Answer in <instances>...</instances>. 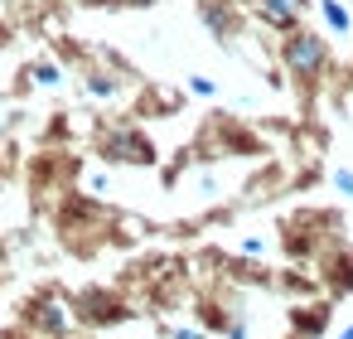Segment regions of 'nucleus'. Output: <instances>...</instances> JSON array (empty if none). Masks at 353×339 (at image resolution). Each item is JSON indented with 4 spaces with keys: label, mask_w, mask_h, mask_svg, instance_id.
I'll use <instances>...</instances> for the list:
<instances>
[{
    "label": "nucleus",
    "mask_w": 353,
    "mask_h": 339,
    "mask_svg": "<svg viewBox=\"0 0 353 339\" xmlns=\"http://www.w3.org/2000/svg\"><path fill=\"white\" fill-rule=\"evenodd\" d=\"M281 73L295 83V88H305V93H314L319 83H324V73H329V44H324V35L319 30H295V35H281Z\"/></svg>",
    "instance_id": "nucleus-1"
},
{
    "label": "nucleus",
    "mask_w": 353,
    "mask_h": 339,
    "mask_svg": "<svg viewBox=\"0 0 353 339\" xmlns=\"http://www.w3.org/2000/svg\"><path fill=\"white\" fill-rule=\"evenodd\" d=\"M92 146H97V160H107V165H155V146H150V136H145L141 126H131V122L102 126Z\"/></svg>",
    "instance_id": "nucleus-2"
},
{
    "label": "nucleus",
    "mask_w": 353,
    "mask_h": 339,
    "mask_svg": "<svg viewBox=\"0 0 353 339\" xmlns=\"http://www.w3.org/2000/svg\"><path fill=\"white\" fill-rule=\"evenodd\" d=\"M25 325H30L39 339H73V329H78V315H73V305H68L63 296H54V291H39V296L30 300V310H25Z\"/></svg>",
    "instance_id": "nucleus-3"
},
{
    "label": "nucleus",
    "mask_w": 353,
    "mask_h": 339,
    "mask_svg": "<svg viewBox=\"0 0 353 339\" xmlns=\"http://www.w3.org/2000/svg\"><path fill=\"white\" fill-rule=\"evenodd\" d=\"M247 10L271 30V35H295L310 10H314V0H247Z\"/></svg>",
    "instance_id": "nucleus-4"
},
{
    "label": "nucleus",
    "mask_w": 353,
    "mask_h": 339,
    "mask_svg": "<svg viewBox=\"0 0 353 339\" xmlns=\"http://www.w3.org/2000/svg\"><path fill=\"white\" fill-rule=\"evenodd\" d=\"M73 315H78V325H121V320H131V305L117 291L92 286V291H83L73 300Z\"/></svg>",
    "instance_id": "nucleus-5"
},
{
    "label": "nucleus",
    "mask_w": 353,
    "mask_h": 339,
    "mask_svg": "<svg viewBox=\"0 0 353 339\" xmlns=\"http://www.w3.org/2000/svg\"><path fill=\"white\" fill-rule=\"evenodd\" d=\"M199 25L218 44H232L242 35V6H237V0H199Z\"/></svg>",
    "instance_id": "nucleus-6"
},
{
    "label": "nucleus",
    "mask_w": 353,
    "mask_h": 339,
    "mask_svg": "<svg viewBox=\"0 0 353 339\" xmlns=\"http://www.w3.org/2000/svg\"><path fill=\"white\" fill-rule=\"evenodd\" d=\"M334 325V300H295L290 305V334L300 339H324Z\"/></svg>",
    "instance_id": "nucleus-7"
},
{
    "label": "nucleus",
    "mask_w": 353,
    "mask_h": 339,
    "mask_svg": "<svg viewBox=\"0 0 353 339\" xmlns=\"http://www.w3.org/2000/svg\"><path fill=\"white\" fill-rule=\"evenodd\" d=\"M25 78H30V88H39V93H63V88H68V64H63L59 54H39V59L25 64Z\"/></svg>",
    "instance_id": "nucleus-8"
},
{
    "label": "nucleus",
    "mask_w": 353,
    "mask_h": 339,
    "mask_svg": "<svg viewBox=\"0 0 353 339\" xmlns=\"http://www.w3.org/2000/svg\"><path fill=\"white\" fill-rule=\"evenodd\" d=\"M78 83H83V97H92V102H117L126 93V83H121L117 68H92V64H83Z\"/></svg>",
    "instance_id": "nucleus-9"
},
{
    "label": "nucleus",
    "mask_w": 353,
    "mask_h": 339,
    "mask_svg": "<svg viewBox=\"0 0 353 339\" xmlns=\"http://www.w3.org/2000/svg\"><path fill=\"white\" fill-rule=\"evenodd\" d=\"M319 25H324V35H334V39H348L353 35V6L348 0H314V10H310Z\"/></svg>",
    "instance_id": "nucleus-10"
},
{
    "label": "nucleus",
    "mask_w": 353,
    "mask_h": 339,
    "mask_svg": "<svg viewBox=\"0 0 353 339\" xmlns=\"http://www.w3.org/2000/svg\"><path fill=\"white\" fill-rule=\"evenodd\" d=\"M319 281H329V291H348L353 286V247H334L319 257Z\"/></svg>",
    "instance_id": "nucleus-11"
},
{
    "label": "nucleus",
    "mask_w": 353,
    "mask_h": 339,
    "mask_svg": "<svg viewBox=\"0 0 353 339\" xmlns=\"http://www.w3.org/2000/svg\"><path fill=\"white\" fill-rule=\"evenodd\" d=\"M237 257H247V262H266V257H271V238H266V233H247V238H237Z\"/></svg>",
    "instance_id": "nucleus-12"
},
{
    "label": "nucleus",
    "mask_w": 353,
    "mask_h": 339,
    "mask_svg": "<svg viewBox=\"0 0 353 339\" xmlns=\"http://www.w3.org/2000/svg\"><path fill=\"white\" fill-rule=\"evenodd\" d=\"M184 93L199 97V102H213V97H218V78H213V73H189V78H184Z\"/></svg>",
    "instance_id": "nucleus-13"
},
{
    "label": "nucleus",
    "mask_w": 353,
    "mask_h": 339,
    "mask_svg": "<svg viewBox=\"0 0 353 339\" xmlns=\"http://www.w3.org/2000/svg\"><path fill=\"white\" fill-rule=\"evenodd\" d=\"M155 334H160V339H218V334H208L203 325H170V320H160Z\"/></svg>",
    "instance_id": "nucleus-14"
},
{
    "label": "nucleus",
    "mask_w": 353,
    "mask_h": 339,
    "mask_svg": "<svg viewBox=\"0 0 353 339\" xmlns=\"http://www.w3.org/2000/svg\"><path fill=\"white\" fill-rule=\"evenodd\" d=\"M83 189H88V194H107V189H112V175H107V170H88V175H83Z\"/></svg>",
    "instance_id": "nucleus-15"
},
{
    "label": "nucleus",
    "mask_w": 353,
    "mask_h": 339,
    "mask_svg": "<svg viewBox=\"0 0 353 339\" xmlns=\"http://www.w3.org/2000/svg\"><path fill=\"white\" fill-rule=\"evenodd\" d=\"M329 184H334V194H343V199H353V170H348V165H339V170L329 175Z\"/></svg>",
    "instance_id": "nucleus-16"
},
{
    "label": "nucleus",
    "mask_w": 353,
    "mask_h": 339,
    "mask_svg": "<svg viewBox=\"0 0 353 339\" xmlns=\"http://www.w3.org/2000/svg\"><path fill=\"white\" fill-rule=\"evenodd\" d=\"M194 189H199V194H208V199H213V194H218V180H213V175H199V180H194Z\"/></svg>",
    "instance_id": "nucleus-17"
},
{
    "label": "nucleus",
    "mask_w": 353,
    "mask_h": 339,
    "mask_svg": "<svg viewBox=\"0 0 353 339\" xmlns=\"http://www.w3.org/2000/svg\"><path fill=\"white\" fill-rule=\"evenodd\" d=\"M117 6H126V10H150V6H165V0H117Z\"/></svg>",
    "instance_id": "nucleus-18"
},
{
    "label": "nucleus",
    "mask_w": 353,
    "mask_h": 339,
    "mask_svg": "<svg viewBox=\"0 0 353 339\" xmlns=\"http://www.w3.org/2000/svg\"><path fill=\"white\" fill-rule=\"evenodd\" d=\"M334 339H353V320H348V325H343V329H339Z\"/></svg>",
    "instance_id": "nucleus-19"
},
{
    "label": "nucleus",
    "mask_w": 353,
    "mask_h": 339,
    "mask_svg": "<svg viewBox=\"0 0 353 339\" xmlns=\"http://www.w3.org/2000/svg\"><path fill=\"white\" fill-rule=\"evenodd\" d=\"M285 339H300V334H285Z\"/></svg>",
    "instance_id": "nucleus-20"
},
{
    "label": "nucleus",
    "mask_w": 353,
    "mask_h": 339,
    "mask_svg": "<svg viewBox=\"0 0 353 339\" xmlns=\"http://www.w3.org/2000/svg\"><path fill=\"white\" fill-rule=\"evenodd\" d=\"M155 339H160V334H155Z\"/></svg>",
    "instance_id": "nucleus-21"
}]
</instances>
